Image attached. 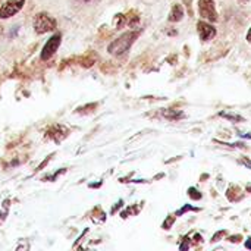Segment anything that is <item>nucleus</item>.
Wrapping results in <instances>:
<instances>
[{
    "instance_id": "nucleus-1",
    "label": "nucleus",
    "mask_w": 251,
    "mask_h": 251,
    "mask_svg": "<svg viewBox=\"0 0 251 251\" xmlns=\"http://www.w3.org/2000/svg\"><path fill=\"white\" fill-rule=\"evenodd\" d=\"M137 35H138V34L134 32V31H129V32L122 34L119 38H116L113 43L109 44V47H107L109 53L113 54V56H122V54H124L125 51H128V49L132 46V43L135 41Z\"/></svg>"
},
{
    "instance_id": "nucleus-2",
    "label": "nucleus",
    "mask_w": 251,
    "mask_h": 251,
    "mask_svg": "<svg viewBox=\"0 0 251 251\" xmlns=\"http://www.w3.org/2000/svg\"><path fill=\"white\" fill-rule=\"evenodd\" d=\"M32 26H34V31L37 34H46V32H51L56 29L57 24H56V19L53 16H50L49 13H37L35 18H34V22H32Z\"/></svg>"
},
{
    "instance_id": "nucleus-3",
    "label": "nucleus",
    "mask_w": 251,
    "mask_h": 251,
    "mask_svg": "<svg viewBox=\"0 0 251 251\" xmlns=\"http://www.w3.org/2000/svg\"><path fill=\"white\" fill-rule=\"evenodd\" d=\"M199 12H200V16L209 22L218 21L215 0H199Z\"/></svg>"
},
{
    "instance_id": "nucleus-4",
    "label": "nucleus",
    "mask_w": 251,
    "mask_h": 251,
    "mask_svg": "<svg viewBox=\"0 0 251 251\" xmlns=\"http://www.w3.org/2000/svg\"><path fill=\"white\" fill-rule=\"evenodd\" d=\"M25 4V0H7L0 7V18L7 19L13 15H16Z\"/></svg>"
},
{
    "instance_id": "nucleus-5",
    "label": "nucleus",
    "mask_w": 251,
    "mask_h": 251,
    "mask_svg": "<svg viewBox=\"0 0 251 251\" xmlns=\"http://www.w3.org/2000/svg\"><path fill=\"white\" fill-rule=\"evenodd\" d=\"M60 40H62L60 34H54L50 40H47V43L44 44V47L41 50V60H49L57 51V49L60 46Z\"/></svg>"
},
{
    "instance_id": "nucleus-6",
    "label": "nucleus",
    "mask_w": 251,
    "mask_h": 251,
    "mask_svg": "<svg viewBox=\"0 0 251 251\" xmlns=\"http://www.w3.org/2000/svg\"><path fill=\"white\" fill-rule=\"evenodd\" d=\"M197 31H199V35L203 41H210L216 35V28L213 25L207 24L206 21H200L197 24Z\"/></svg>"
},
{
    "instance_id": "nucleus-7",
    "label": "nucleus",
    "mask_w": 251,
    "mask_h": 251,
    "mask_svg": "<svg viewBox=\"0 0 251 251\" xmlns=\"http://www.w3.org/2000/svg\"><path fill=\"white\" fill-rule=\"evenodd\" d=\"M184 18V7L181 4H174L171 13H169V21L171 22H179Z\"/></svg>"
},
{
    "instance_id": "nucleus-8",
    "label": "nucleus",
    "mask_w": 251,
    "mask_h": 251,
    "mask_svg": "<svg viewBox=\"0 0 251 251\" xmlns=\"http://www.w3.org/2000/svg\"><path fill=\"white\" fill-rule=\"evenodd\" d=\"M163 116L166 119H171V121H178V119L184 118V112L178 110V109H168V110L163 112Z\"/></svg>"
},
{
    "instance_id": "nucleus-9",
    "label": "nucleus",
    "mask_w": 251,
    "mask_h": 251,
    "mask_svg": "<svg viewBox=\"0 0 251 251\" xmlns=\"http://www.w3.org/2000/svg\"><path fill=\"white\" fill-rule=\"evenodd\" d=\"M221 116L225 118V119H228V121H231V122H235V124L244 121L240 115H235V113H231V112H229V113H228V112H221Z\"/></svg>"
},
{
    "instance_id": "nucleus-10",
    "label": "nucleus",
    "mask_w": 251,
    "mask_h": 251,
    "mask_svg": "<svg viewBox=\"0 0 251 251\" xmlns=\"http://www.w3.org/2000/svg\"><path fill=\"white\" fill-rule=\"evenodd\" d=\"M188 196H190L191 199H194V200H200V199H201V194H200L197 190H194V188H190V190H188Z\"/></svg>"
},
{
    "instance_id": "nucleus-11",
    "label": "nucleus",
    "mask_w": 251,
    "mask_h": 251,
    "mask_svg": "<svg viewBox=\"0 0 251 251\" xmlns=\"http://www.w3.org/2000/svg\"><path fill=\"white\" fill-rule=\"evenodd\" d=\"M203 240H201V235L200 234H196L194 237H193V240H191V246H197V244H200Z\"/></svg>"
},
{
    "instance_id": "nucleus-12",
    "label": "nucleus",
    "mask_w": 251,
    "mask_h": 251,
    "mask_svg": "<svg viewBox=\"0 0 251 251\" xmlns=\"http://www.w3.org/2000/svg\"><path fill=\"white\" fill-rule=\"evenodd\" d=\"M174 221H175V216H172V218H168V219H166V222L163 224V229H169V226H172Z\"/></svg>"
},
{
    "instance_id": "nucleus-13",
    "label": "nucleus",
    "mask_w": 251,
    "mask_h": 251,
    "mask_svg": "<svg viewBox=\"0 0 251 251\" xmlns=\"http://www.w3.org/2000/svg\"><path fill=\"white\" fill-rule=\"evenodd\" d=\"M190 210H199V209H194L193 206H188V204H187V206H185V207H182V209H181V210H179L176 215H184L185 212H190Z\"/></svg>"
},
{
    "instance_id": "nucleus-14",
    "label": "nucleus",
    "mask_w": 251,
    "mask_h": 251,
    "mask_svg": "<svg viewBox=\"0 0 251 251\" xmlns=\"http://www.w3.org/2000/svg\"><path fill=\"white\" fill-rule=\"evenodd\" d=\"M224 235H226V231H221L219 234H216V235L213 237V240H212V241H213V243H216V241H219Z\"/></svg>"
},
{
    "instance_id": "nucleus-15",
    "label": "nucleus",
    "mask_w": 251,
    "mask_h": 251,
    "mask_svg": "<svg viewBox=\"0 0 251 251\" xmlns=\"http://www.w3.org/2000/svg\"><path fill=\"white\" fill-rule=\"evenodd\" d=\"M228 240H229V241H232V243H238V241H240V240H243V238H241L240 235H235V237H231V238H228Z\"/></svg>"
},
{
    "instance_id": "nucleus-16",
    "label": "nucleus",
    "mask_w": 251,
    "mask_h": 251,
    "mask_svg": "<svg viewBox=\"0 0 251 251\" xmlns=\"http://www.w3.org/2000/svg\"><path fill=\"white\" fill-rule=\"evenodd\" d=\"M247 41L251 44V28H250V31L247 32Z\"/></svg>"
},
{
    "instance_id": "nucleus-17",
    "label": "nucleus",
    "mask_w": 251,
    "mask_h": 251,
    "mask_svg": "<svg viewBox=\"0 0 251 251\" xmlns=\"http://www.w3.org/2000/svg\"><path fill=\"white\" fill-rule=\"evenodd\" d=\"M243 162H244V163H246L247 166H250V168H251V162L249 160V159H243Z\"/></svg>"
},
{
    "instance_id": "nucleus-18",
    "label": "nucleus",
    "mask_w": 251,
    "mask_h": 251,
    "mask_svg": "<svg viewBox=\"0 0 251 251\" xmlns=\"http://www.w3.org/2000/svg\"><path fill=\"white\" fill-rule=\"evenodd\" d=\"M246 247H247V249H250V250H251V238L249 240V241H247V243H246Z\"/></svg>"
},
{
    "instance_id": "nucleus-19",
    "label": "nucleus",
    "mask_w": 251,
    "mask_h": 251,
    "mask_svg": "<svg viewBox=\"0 0 251 251\" xmlns=\"http://www.w3.org/2000/svg\"><path fill=\"white\" fill-rule=\"evenodd\" d=\"M238 1H240V3H247L249 0H238Z\"/></svg>"
},
{
    "instance_id": "nucleus-20",
    "label": "nucleus",
    "mask_w": 251,
    "mask_h": 251,
    "mask_svg": "<svg viewBox=\"0 0 251 251\" xmlns=\"http://www.w3.org/2000/svg\"><path fill=\"white\" fill-rule=\"evenodd\" d=\"M82 1H88V0H82Z\"/></svg>"
}]
</instances>
